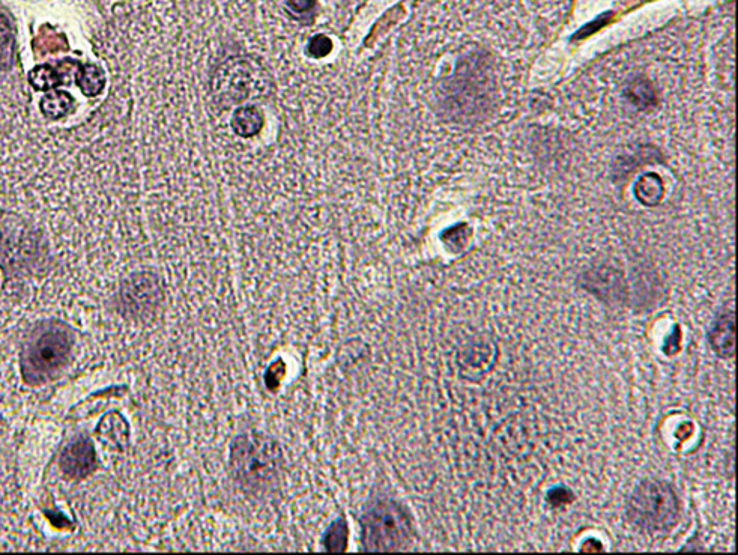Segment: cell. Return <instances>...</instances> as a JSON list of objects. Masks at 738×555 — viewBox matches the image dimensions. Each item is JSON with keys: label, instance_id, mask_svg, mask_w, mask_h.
<instances>
[{"label": "cell", "instance_id": "2e32d148", "mask_svg": "<svg viewBox=\"0 0 738 555\" xmlns=\"http://www.w3.org/2000/svg\"><path fill=\"white\" fill-rule=\"evenodd\" d=\"M567 495H570V492L566 491V489H555V491H552L551 495H549V500H551V503L554 504V506H564V504L569 503Z\"/></svg>", "mask_w": 738, "mask_h": 555}, {"label": "cell", "instance_id": "30bf717a", "mask_svg": "<svg viewBox=\"0 0 738 555\" xmlns=\"http://www.w3.org/2000/svg\"><path fill=\"white\" fill-rule=\"evenodd\" d=\"M663 196V184L659 176L645 175L636 184V198L645 205L659 204Z\"/></svg>", "mask_w": 738, "mask_h": 555}, {"label": "cell", "instance_id": "8fae6325", "mask_svg": "<svg viewBox=\"0 0 738 555\" xmlns=\"http://www.w3.org/2000/svg\"><path fill=\"white\" fill-rule=\"evenodd\" d=\"M29 82L37 91H50L61 85V74L50 65H41L31 71Z\"/></svg>", "mask_w": 738, "mask_h": 555}, {"label": "cell", "instance_id": "8992f818", "mask_svg": "<svg viewBox=\"0 0 738 555\" xmlns=\"http://www.w3.org/2000/svg\"><path fill=\"white\" fill-rule=\"evenodd\" d=\"M233 131L244 139L258 136L265 125V116L256 106H239L232 116Z\"/></svg>", "mask_w": 738, "mask_h": 555}, {"label": "cell", "instance_id": "52a82bcc", "mask_svg": "<svg viewBox=\"0 0 738 555\" xmlns=\"http://www.w3.org/2000/svg\"><path fill=\"white\" fill-rule=\"evenodd\" d=\"M710 343L720 357L734 355V318L732 313L720 316L710 330Z\"/></svg>", "mask_w": 738, "mask_h": 555}, {"label": "cell", "instance_id": "5bb4252c", "mask_svg": "<svg viewBox=\"0 0 738 555\" xmlns=\"http://www.w3.org/2000/svg\"><path fill=\"white\" fill-rule=\"evenodd\" d=\"M11 55V31L7 20L0 17V64L10 61Z\"/></svg>", "mask_w": 738, "mask_h": 555}, {"label": "cell", "instance_id": "5b68a950", "mask_svg": "<svg viewBox=\"0 0 738 555\" xmlns=\"http://www.w3.org/2000/svg\"><path fill=\"white\" fill-rule=\"evenodd\" d=\"M279 449L264 437L238 440L233 449V467L241 482L262 485L273 479L279 465Z\"/></svg>", "mask_w": 738, "mask_h": 555}, {"label": "cell", "instance_id": "7c38bea8", "mask_svg": "<svg viewBox=\"0 0 738 555\" xmlns=\"http://www.w3.org/2000/svg\"><path fill=\"white\" fill-rule=\"evenodd\" d=\"M629 97L633 103L642 107L650 106L654 101L653 91H651L650 85L645 82L633 83L629 88Z\"/></svg>", "mask_w": 738, "mask_h": 555}, {"label": "cell", "instance_id": "ba28073f", "mask_svg": "<svg viewBox=\"0 0 738 555\" xmlns=\"http://www.w3.org/2000/svg\"><path fill=\"white\" fill-rule=\"evenodd\" d=\"M73 104V97L68 92L56 91L44 95L40 103V109L46 118L61 119L71 112Z\"/></svg>", "mask_w": 738, "mask_h": 555}, {"label": "cell", "instance_id": "6da1fadb", "mask_svg": "<svg viewBox=\"0 0 738 555\" xmlns=\"http://www.w3.org/2000/svg\"><path fill=\"white\" fill-rule=\"evenodd\" d=\"M680 513L674 489L663 482H645L633 492L629 501L630 521L647 531H665L674 527Z\"/></svg>", "mask_w": 738, "mask_h": 555}, {"label": "cell", "instance_id": "277c9868", "mask_svg": "<svg viewBox=\"0 0 738 555\" xmlns=\"http://www.w3.org/2000/svg\"><path fill=\"white\" fill-rule=\"evenodd\" d=\"M411 536L408 513L393 501H379L364 516V542L369 549L390 551L405 545Z\"/></svg>", "mask_w": 738, "mask_h": 555}, {"label": "cell", "instance_id": "7a4b0ae2", "mask_svg": "<svg viewBox=\"0 0 738 555\" xmlns=\"http://www.w3.org/2000/svg\"><path fill=\"white\" fill-rule=\"evenodd\" d=\"M71 340L61 327H44L35 331L25 348L23 372L35 377L34 383H43L67 364Z\"/></svg>", "mask_w": 738, "mask_h": 555}, {"label": "cell", "instance_id": "4fadbf2b", "mask_svg": "<svg viewBox=\"0 0 738 555\" xmlns=\"http://www.w3.org/2000/svg\"><path fill=\"white\" fill-rule=\"evenodd\" d=\"M331 50H333V41H331L330 38L325 37V35H316V37L312 38V41H310L307 52H309V55L312 56V58L319 59L330 55Z\"/></svg>", "mask_w": 738, "mask_h": 555}, {"label": "cell", "instance_id": "9c48e42d", "mask_svg": "<svg viewBox=\"0 0 738 555\" xmlns=\"http://www.w3.org/2000/svg\"><path fill=\"white\" fill-rule=\"evenodd\" d=\"M77 85L80 86L83 94L95 97L101 94L106 86V74L97 65H85L77 74Z\"/></svg>", "mask_w": 738, "mask_h": 555}, {"label": "cell", "instance_id": "3957f363", "mask_svg": "<svg viewBox=\"0 0 738 555\" xmlns=\"http://www.w3.org/2000/svg\"><path fill=\"white\" fill-rule=\"evenodd\" d=\"M262 83L258 65L245 58H229L212 77V97L218 106L229 109L256 95Z\"/></svg>", "mask_w": 738, "mask_h": 555}, {"label": "cell", "instance_id": "9a60e30c", "mask_svg": "<svg viewBox=\"0 0 738 555\" xmlns=\"http://www.w3.org/2000/svg\"><path fill=\"white\" fill-rule=\"evenodd\" d=\"M289 10L295 14H306L315 8L316 0H285Z\"/></svg>", "mask_w": 738, "mask_h": 555}]
</instances>
